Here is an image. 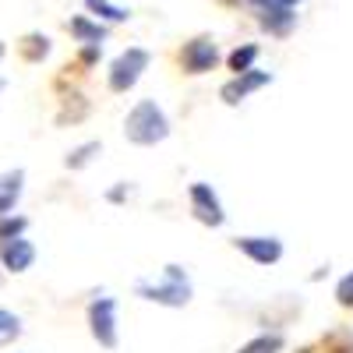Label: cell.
Returning a JSON list of instances; mask_svg holds the SVG:
<instances>
[{
    "instance_id": "1",
    "label": "cell",
    "mask_w": 353,
    "mask_h": 353,
    "mask_svg": "<svg viewBox=\"0 0 353 353\" xmlns=\"http://www.w3.org/2000/svg\"><path fill=\"white\" fill-rule=\"evenodd\" d=\"M124 138L141 149H152L170 138V117L163 113V106L156 99H138L131 106V113L124 117Z\"/></svg>"
},
{
    "instance_id": "2",
    "label": "cell",
    "mask_w": 353,
    "mask_h": 353,
    "mask_svg": "<svg viewBox=\"0 0 353 353\" xmlns=\"http://www.w3.org/2000/svg\"><path fill=\"white\" fill-rule=\"evenodd\" d=\"M134 293L141 301H149V304H159V307H188L191 304V279H188V272L181 269L176 261H170V265H163V283H138L134 286Z\"/></svg>"
},
{
    "instance_id": "3",
    "label": "cell",
    "mask_w": 353,
    "mask_h": 353,
    "mask_svg": "<svg viewBox=\"0 0 353 353\" xmlns=\"http://www.w3.org/2000/svg\"><path fill=\"white\" fill-rule=\"evenodd\" d=\"M149 50L145 46H128L124 53H117L113 61H110V71H106V85H110V92L113 96H124L131 92V88L141 81V74L149 71Z\"/></svg>"
},
{
    "instance_id": "4",
    "label": "cell",
    "mask_w": 353,
    "mask_h": 353,
    "mask_svg": "<svg viewBox=\"0 0 353 353\" xmlns=\"http://www.w3.org/2000/svg\"><path fill=\"white\" fill-rule=\"evenodd\" d=\"M219 61H223V53H219V46H216L212 36H194V39H188L181 50H176V64H181V71L184 74H194V78L216 71Z\"/></svg>"
},
{
    "instance_id": "5",
    "label": "cell",
    "mask_w": 353,
    "mask_h": 353,
    "mask_svg": "<svg viewBox=\"0 0 353 353\" xmlns=\"http://www.w3.org/2000/svg\"><path fill=\"white\" fill-rule=\"evenodd\" d=\"M88 332H92V339L103 346V350H117V301L106 297V293H99V297L88 301Z\"/></svg>"
},
{
    "instance_id": "6",
    "label": "cell",
    "mask_w": 353,
    "mask_h": 353,
    "mask_svg": "<svg viewBox=\"0 0 353 353\" xmlns=\"http://www.w3.org/2000/svg\"><path fill=\"white\" fill-rule=\"evenodd\" d=\"M188 201H191V216H194L201 226H212V230H219V226L226 223L223 201H219V194L212 191V184H205V181L188 184Z\"/></svg>"
},
{
    "instance_id": "7",
    "label": "cell",
    "mask_w": 353,
    "mask_h": 353,
    "mask_svg": "<svg viewBox=\"0 0 353 353\" xmlns=\"http://www.w3.org/2000/svg\"><path fill=\"white\" fill-rule=\"evenodd\" d=\"M265 85H272V71L248 68V71H241V74H233V78L219 88V99H223L226 106H241L248 96H254L258 88H265Z\"/></svg>"
},
{
    "instance_id": "8",
    "label": "cell",
    "mask_w": 353,
    "mask_h": 353,
    "mask_svg": "<svg viewBox=\"0 0 353 353\" xmlns=\"http://www.w3.org/2000/svg\"><path fill=\"white\" fill-rule=\"evenodd\" d=\"M233 248H237L244 258H251L254 265H276L283 258V241L279 237H258V233H248V237H233Z\"/></svg>"
},
{
    "instance_id": "9",
    "label": "cell",
    "mask_w": 353,
    "mask_h": 353,
    "mask_svg": "<svg viewBox=\"0 0 353 353\" xmlns=\"http://www.w3.org/2000/svg\"><path fill=\"white\" fill-rule=\"evenodd\" d=\"M258 14V28L269 32L272 39H286L297 28V8H254Z\"/></svg>"
},
{
    "instance_id": "10",
    "label": "cell",
    "mask_w": 353,
    "mask_h": 353,
    "mask_svg": "<svg viewBox=\"0 0 353 353\" xmlns=\"http://www.w3.org/2000/svg\"><path fill=\"white\" fill-rule=\"evenodd\" d=\"M32 261H36V244L28 237H14L8 244H0V265H4L8 272L21 276V272L32 269Z\"/></svg>"
},
{
    "instance_id": "11",
    "label": "cell",
    "mask_w": 353,
    "mask_h": 353,
    "mask_svg": "<svg viewBox=\"0 0 353 353\" xmlns=\"http://www.w3.org/2000/svg\"><path fill=\"white\" fill-rule=\"evenodd\" d=\"M68 32H71L78 43H106L110 25H103L99 18H88V14H74V18L68 21Z\"/></svg>"
},
{
    "instance_id": "12",
    "label": "cell",
    "mask_w": 353,
    "mask_h": 353,
    "mask_svg": "<svg viewBox=\"0 0 353 353\" xmlns=\"http://www.w3.org/2000/svg\"><path fill=\"white\" fill-rule=\"evenodd\" d=\"M21 194H25V170L0 173V216L14 212V205H18Z\"/></svg>"
},
{
    "instance_id": "13",
    "label": "cell",
    "mask_w": 353,
    "mask_h": 353,
    "mask_svg": "<svg viewBox=\"0 0 353 353\" xmlns=\"http://www.w3.org/2000/svg\"><path fill=\"white\" fill-rule=\"evenodd\" d=\"M50 50H53V43H50V36H43V32H28V36H21V43H18V53H21L25 64H43L46 57H50Z\"/></svg>"
},
{
    "instance_id": "14",
    "label": "cell",
    "mask_w": 353,
    "mask_h": 353,
    "mask_svg": "<svg viewBox=\"0 0 353 353\" xmlns=\"http://www.w3.org/2000/svg\"><path fill=\"white\" fill-rule=\"evenodd\" d=\"M88 117V99L81 96V92H71V96H64L61 99V110H57V124H81Z\"/></svg>"
},
{
    "instance_id": "15",
    "label": "cell",
    "mask_w": 353,
    "mask_h": 353,
    "mask_svg": "<svg viewBox=\"0 0 353 353\" xmlns=\"http://www.w3.org/2000/svg\"><path fill=\"white\" fill-rule=\"evenodd\" d=\"M85 8H88V14H96L103 25H121V21L131 18V11L121 8V4H113V0H85Z\"/></svg>"
},
{
    "instance_id": "16",
    "label": "cell",
    "mask_w": 353,
    "mask_h": 353,
    "mask_svg": "<svg viewBox=\"0 0 353 353\" xmlns=\"http://www.w3.org/2000/svg\"><path fill=\"white\" fill-rule=\"evenodd\" d=\"M258 43H241V46H233L230 53H226V71H233V74H241V71H248V68H254V61H258Z\"/></svg>"
},
{
    "instance_id": "17",
    "label": "cell",
    "mask_w": 353,
    "mask_h": 353,
    "mask_svg": "<svg viewBox=\"0 0 353 353\" xmlns=\"http://www.w3.org/2000/svg\"><path fill=\"white\" fill-rule=\"evenodd\" d=\"M283 336L279 332H261V336H254V339H248L237 353H283Z\"/></svg>"
},
{
    "instance_id": "18",
    "label": "cell",
    "mask_w": 353,
    "mask_h": 353,
    "mask_svg": "<svg viewBox=\"0 0 353 353\" xmlns=\"http://www.w3.org/2000/svg\"><path fill=\"white\" fill-rule=\"evenodd\" d=\"M99 152H103V145H99V141H81L78 149H71V152H68L64 166H68V170H85L88 163H92V159L99 156Z\"/></svg>"
},
{
    "instance_id": "19",
    "label": "cell",
    "mask_w": 353,
    "mask_h": 353,
    "mask_svg": "<svg viewBox=\"0 0 353 353\" xmlns=\"http://www.w3.org/2000/svg\"><path fill=\"white\" fill-rule=\"evenodd\" d=\"M25 230H28V219L25 216H14V212L0 216V244H8L14 237H25Z\"/></svg>"
},
{
    "instance_id": "20",
    "label": "cell",
    "mask_w": 353,
    "mask_h": 353,
    "mask_svg": "<svg viewBox=\"0 0 353 353\" xmlns=\"http://www.w3.org/2000/svg\"><path fill=\"white\" fill-rule=\"evenodd\" d=\"M21 336V318L8 307H0V346H8Z\"/></svg>"
},
{
    "instance_id": "21",
    "label": "cell",
    "mask_w": 353,
    "mask_h": 353,
    "mask_svg": "<svg viewBox=\"0 0 353 353\" xmlns=\"http://www.w3.org/2000/svg\"><path fill=\"white\" fill-rule=\"evenodd\" d=\"M99 61H103V43H81V50H78V68L88 71V68H96Z\"/></svg>"
},
{
    "instance_id": "22",
    "label": "cell",
    "mask_w": 353,
    "mask_h": 353,
    "mask_svg": "<svg viewBox=\"0 0 353 353\" xmlns=\"http://www.w3.org/2000/svg\"><path fill=\"white\" fill-rule=\"evenodd\" d=\"M336 304L343 311H353V272H346L339 283H336Z\"/></svg>"
},
{
    "instance_id": "23",
    "label": "cell",
    "mask_w": 353,
    "mask_h": 353,
    "mask_svg": "<svg viewBox=\"0 0 353 353\" xmlns=\"http://www.w3.org/2000/svg\"><path fill=\"white\" fill-rule=\"evenodd\" d=\"M131 194H134V184L121 181L117 188H110V191H106V201H110V205H124V201H128Z\"/></svg>"
},
{
    "instance_id": "24",
    "label": "cell",
    "mask_w": 353,
    "mask_h": 353,
    "mask_svg": "<svg viewBox=\"0 0 353 353\" xmlns=\"http://www.w3.org/2000/svg\"><path fill=\"white\" fill-rule=\"evenodd\" d=\"M251 8H301L304 0H248Z\"/></svg>"
},
{
    "instance_id": "25",
    "label": "cell",
    "mask_w": 353,
    "mask_h": 353,
    "mask_svg": "<svg viewBox=\"0 0 353 353\" xmlns=\"http://www.w3.org/2000/svg\"><path fill=\"white\" fill-rule=\"evenodd\" d=\"M329 353H353V346H343V343H329Z\"/></svg>"
},
{
    "instance_id": "26",
    "label": "cell",
    "mask_w": 353,
    "mask_h": 353,
    "mask_svg": "<svg viewBox=\"0 0 353 353\" xmlns=\"http://www.w3.org/2000/svg\"><path fill=\"white\" fill-rule=\"evenodd\" d=\"M223 8H241V4H248V0H219Z\"/></svg>"
},
{
    "instance_id": "27",
    "label": "cell",
    "mask_w": 353,
    "mask_h": 353,
    "mask_svg": "<svg viewBox=\"0 0 353 353\" xmlns=\"http://www.w3.org/2000/svg\"><path fill=\"white\" fill-rule=\"evenodd\" d=\"M4 88H8V78H4V74H0V92H4Z\"/></svg>"
},
{
    "instance_id": "28",
    "label": "cell",
    "mask_w": 353,
    "mask_h": 353,
    "mask_svg": "<svg viewBox=\"0 0 353 353\" xmlns=\"http://www.w3.org/2000/svg\"><path fill=\"white\" fill-rule=\"evenodd\" d=\"M4 53H8V46H4V43H0V57H4Z\"/></svg>"
},
{
    "instance_id": "29",
    "label": "cell",
    "mask_w": 353,
    "mask_h": 353,
    "mask_svg": "<svg viewBox=\"0 0 353 353\" xmlns=\"http://www.w3.org/2000/svg\"><path fill=\"white\" fill-rule=\"evenodd\" d=\"M0 283H4V272H0Z\"/></svg>"
}]
</instances>
